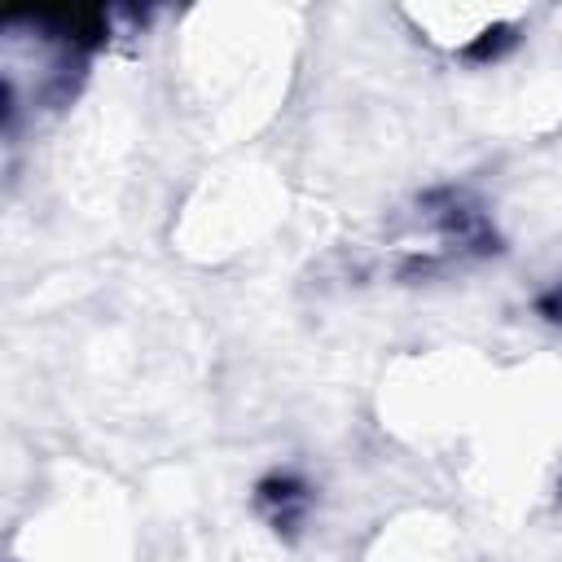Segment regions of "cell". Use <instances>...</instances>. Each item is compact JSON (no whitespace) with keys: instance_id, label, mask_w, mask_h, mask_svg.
I'll use <instances>...</instances> for the list:
<instances>
[{"instance_id":"6da1fadb","label":"cell","mask_w":562,"mask_h":562,"mask_svg":"<svg viewBox=\"0 0 562 562\" xmlns=\"http://www.w3.org/2000/svg\"><path fill=\"white\" fill-rule=\"evenodd\" d=\"M408 18L426 31V40H435L439 48H474L483 44L501 22L514 18V9H474V4H426V9H408Z\"/></svg>"}]
</instances>
